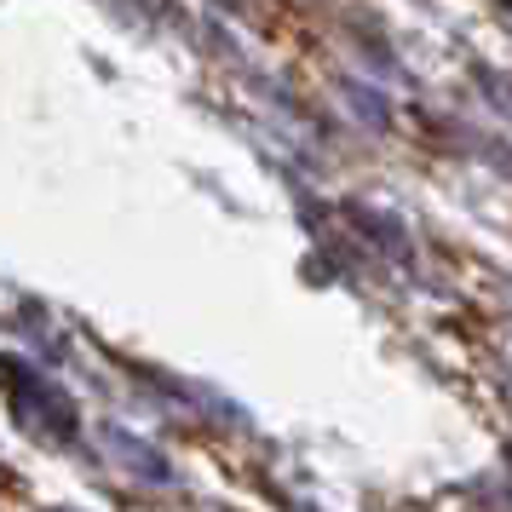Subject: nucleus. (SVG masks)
Listing matches in <instances>:
<instances>
[]
</instances>
